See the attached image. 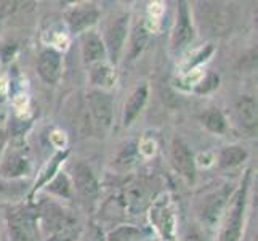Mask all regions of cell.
<instances>
[{"mask_svg":"<svg viewBox=\"0 0 258 241\" xmlns=\"http://www.w3.org/2000/svg\"><path fill=\"white\" fill-rule=\"evenodd\" d=\"M248 180H250V172H247L244 177V182L236 195L233 208L228 212L225 225L221 228L218 241H239V238H241V231L244 225V214H245V203H247Z\"/></svg>","mask_w":258,"mask_h":241,"instance_id":"cell-1","label":"cell"},{"mask_svg":"<svg viewBox=\"0 0 258 241\" xmlns=\"http://www.w3.org/2000/svg\"><path fill=\"white\" fill-rule=\"evenodd\" d=\"M127 28H128V16L123 15L117 18L106 31L104 35V50L109 55L111 61L115 65L119 63V58L123 52V45H125L127 39Z\"/></svg>","mask_w":258,"mask_h":241,"instance_id":"cell-4","label":"cell"},{"mask_svg":"<svg viewBox=\"0 0 258 241\" xmlns=\"http://www.w3.org/2000/svg\"><path fill=\"white\" fill-rule=\"evenodd\" d=\"M137 235H138V231L135 228H128L127 235H125V228H120L111 235V241H128L130 238H135Z\"/></svg>","mask_w":258,"mask_h":241,"instance_id":"cell-22","label":"cell"},{"mask_svg":"<svg viewBox=\"0 0 258 241\" xmlns=\"http://www.w3.org/2000/svg\"><path fill=\"white\" fill-rule=\"evenodd\" d=\"M104 43L93 32H87L82 37V58L87 65L100 63L104 57Z\"/></svg>","mask_w":258,"mask_h":241,"instance_id":"cell-13","label":"cell"},{"mask_svg":"<svg viewBox=\"0 0 258 241\" xmlns=\"http://www.w3.org/2000/svg\"><path fill=\"white\" fill-rule=\"evenodd\" d=\"M146 100H148L146 85H140L132 92V95L128 97V100L125 103V108H123V126H130V124L138 118L141 110L145 108Z\"/></svg>","mask_w":258,"mask_h":241,"instance_id":"cell-11","label":"cell"},{"mask_svg":"<svg viewBox=\"0 0 258 241\" xmlns=\"http://www.w3.org/2000/svg\"><path fill=\"white\" fill-rule=\"evenodd\" d=\"M98 16H100V12H98L95 7L82 5V7L73 8V10L68 13L66 20L69 24V29L76 34V32H84L88 28H92L98 21Z\"/></svg>","mask_w":258,"mask_h":241,"instance_id":"cell-7","label":"cell"},{"mask_svg":"<svg viewBox=\"0 0 258 241\" xmlns=\"http://www.w3.org/2000/svg\"><path fill=\"white\" fill-rule=\"evenodd\" d=\"M74 185L76 190L84 198H93L98 193V182L93 171L87 164L81 163L74 167Z\"/></svg>","mask_w":258,"mask_h":241,"instance_id":"cell-10","label":"cell"},{"mask_svg":"<svg viewBox=\"0 0 258 241\" xmlns=\"http://www.w3.org/2000/svg\"><path fill=\"white\" fill-rule=\"evenodd\" d=\"M48 191L55 193L58 196H64V198H69L71 196V185H69V180L68 177L59 174L55 180L51 183H48Z\"/></svg>","mask_w":258,"mask_h":241,"instance_id":"cell-18","label":"cell"},{"mask_svg":"<svg viewBox=\"0 0 258 241\" xmlns=\"http://www.w3.org/2000/svg\"><path fill=\"white\" fill-rule=\"evenodd\" d=\"M217 87H218V76H215V74H209V76L198 85V88H196V92H198V93H209V92L213 90V88H217Z\"/></svg>","mask_w":258,"mask_h":241,"instance_id":"cell-21","label":"cell"},{"mask_svg":"<svg viewBox=\"0 0 258 241\" xmlns=\"http://www.w3.org/2000/svg\"><path fill=\"white\" fill-rule=\"evenodd\" d=\"M247 151L242 147H226L221 150L220 153V166L223 169H233L237 167L239 164H242L247 159Z\"/></svg>","mask_w":258,"mask_h":241,"instance_id":"cell-16","label":"cell"},{"mask_svg":"<svg viewBox=\"0 0 258 241\" xmlns=\"http://www.w3.org/2000/svg\"><path fill=\"white\" fill-rule=\"evenodd\" d=\"M0 191H2V185H0Z\"/></svg>","mask_w":258,"mask_h":241,"instance_id":"cell-25","label":"cell"},{"mask_svg":"<svg viewBox=\"0 0 258 241\" xmlns=\"http://www.w3.org/2000/svg\"><path fill=\"white\" fill-rule=\"evenodd\" d=\"M37 71L47 84H55L61 74V55L53 49L43 50L37 61Z\"/></svg>","mask_w":258,"mask_h":241,"instance_id":"cell-8","label":"cell"},{"mask_svg":"<svg viewBox=\"0 0 258 241\" xmlns=\"http://www.w3.org/2000/svg\"><path fill=\"white\" fill-rule=\"evenodd\" d=\"M172 164L175 171L184 177L188 182H194L196 177V163L189 147L180 138H173L172 141Z\"/></svg>","mask_w":258,"mask_h":241,"instance_id":"cell-6","label":"cell"},{"mask_svg":"<svg viewBox=\"0 0 258 241\" xmlns=\"http://www.w3.org/2000/svg\"><path fill=\"white\" fill-rule=\"evenodd\" d=\"M192 39H194V28L191 23L189 10L184 2H180L178 15H176V24L172 35V50L175 53H180L189 45Z\"/></svg>","mask_w":258,"mask_h":241,"instance_id":"cell-5","label":"cell"},{"mask_svg":"<svg viewBox=\"0 0 258 241\" xmlns=\"http://www.w3.org/2000/svg\"><path fill=\"white\" fill-rule=\"evenodd\" d=\"M0 145H2V133H0Z\"/></svg>","mask_w":258,"mask_h":241,"instance_id":"cell-24","label":"cell"},{"mask_svg":"<svg viewBox=\"0 0 258 241\" xmlns=\"http://www.w3.org/2000/svg\"><path fill=\"white\" fill-rule=\"evenodd\" d=\"M226 200H228V190L223 188L217 193H213L212 196H209L207 201L204 203V209H202V219L209 222L212 225L213 222H215L220 216V212L223 211L225 204H226Z\"/></svg>","mask_w":258,"mask_h":241,"instance_id":"cell-14","label":"cell"},{"mask_svg":"<svg viewBox=\"0 0 258 241\" xmlns=\"http://www.w3.org/2000/svg\"><path fill=\"white\" fill-rule=\"evenodd\" d=\"M202 121H204V126H206L213 133H223L226 130L225 116L221 114V111L217 110V108H212V110L204 113Z\"/></svg>","mask_w":258,"mask_h":241,"instance_id":"cell-17","label":"cell"},{"mask_svg":"<svg viewBox=\"0 0 258 241\" xmlns=\"http://www.w3.org/2000/svg\"><path fill=\"white\" fill-rule=\"evenodd\" d=\"M186 241H204V239H202V236H201L199 231L191 230L189 233H188V236H186Z\"/></svg>","mask_w":258,"mask_h":241,"instance_id":"cell-23","label":"cell"},{"mask_svg":"<svg viewBox=\"0 0 258 241\" xmlns=\"http://www.w3.org/2000/svg\"><path fill=\"white\" fill-rule=\"evenodd\" d=\"M8 230L15 241L37 239V224L34 214L26 208H15L8 212Z\"/></svg>","mask_w":258,"mask_h":241,"instance_id":"cell-2","label":"cell"},{"mask_svg":"<svg viewBox=\"0 0 258 241\" xmlns=\"http://www.w3.org/2000/svg\"><path fill=\"white\" fill-rule=\"evenodd\" d=\"M28 172V159L21 153H12L8 155L0 167V174L7 178H15Z\"/></svg>","mask_w":258,"mask_h":241,"instance_id":"cell-15","label":"cell"},{"mask_svg":"<svg viewBox=\"0 0 258 241\" xmlns=\"http://www.w3.org/2000/svg\"><path fill=\"white\" fill-rule=\"evenodd\" d=\"M88 105H90V113L95 126L101 132H106L112 124V111H114L112 97L101 90H95L88 95Z\"/></svg>","mask_w":258,"mask_h":241,"instance_id":"cell-3","label":"cell"},{"mask_svg":"<svg viewBox=\"0 0 258 241\" xmlns=\"http://www.w3.org/2000/svg\"><path fill=\"white\" fill-rule=\"evenodd\" d=\"M146 39H148V35H146L145 26H138L132 37V52H130L132 58H135L138 53L143 50V47L146 45Z\"/></svg>","mask_w":258,"mask_h":241,"instance_id":"cell-19","label":"cell"},{"mask_svg":"<svg viewBox=\"0 0 258 241\" xmlns=\"http://www.w3.org/2000/svg\"><path fill=\"white\" fill-rule=\"evenodd\" d=\"M112 79H114L112 69L104 65H98L92 73V80L96 85H109L112 82Z\"/></svg>","mask_w":258,"mask_h":241,"instance_id":"cell-20","label":"cell"},{"mask_svg":"<svg viewBox=\"0 0 258 241\" xmlns=\"http://www.w3.org/2000/svg\"><path fill=\"white\" fill-rule=\"evenodd\" d=\"M151 219L154 220L157 230L164 235V238H167L168 241H173V214L170 206H168L167 198L159 200L154 204L153 212H151Z\"/></svg>","mask_w":258,"mask_h":241,"instance_id":"cell-9","label":"cell"},{"mask_svg":"<svg viewBox=\"0 0 258 241\" xmlns=\"http://www.w3.org/2000/svg\"><path fill=\"white\" fill-rule=\"evenodd\" d=\"M236 114L237 119L241 122V126L248 130L253 132L256 129V103L252 97H241L236 102Z\"/></svg>","mask_w":258,"mask_h":241,"instance_id":"cell-12","label":"cell"}]
</instances>
